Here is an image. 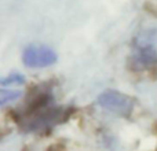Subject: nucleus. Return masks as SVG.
<instances>
[{
    "label": "nucleus",
    "mask_w": 157,
    "mask_h": 151,
    "mask_svg": "<svg viewBox=\"0 0 157 151\" xmlns=\"http://www.w3.org/2000/svg\"><path fill=\"white\" fill-rule=\"evenodd\" d=\"M57 61L51 48L44 46H29L24 51V62L29 68H46Z\"/></svg>",
    "instance_id": "1"
}]
</instances>
